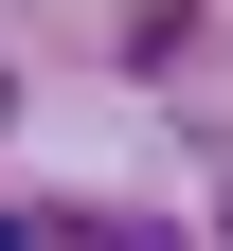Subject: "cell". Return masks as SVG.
Listing matches in <instances>:
<instances>
[{
	"mask_svg": "<svg viewBox=\"0 0 233 251\" xmlns=\"http://www.w3.org/2000/svg\"><path fill=\"white\" fill-rule=\"evenodd\" d=\"M0 251H36V233H18V215H0Z\"/></svg>",
	"mask_w": 233,
	"mask_h": 251,
	"instance_id": "obj_1",
	"label": "cell"
}]
</instances>
